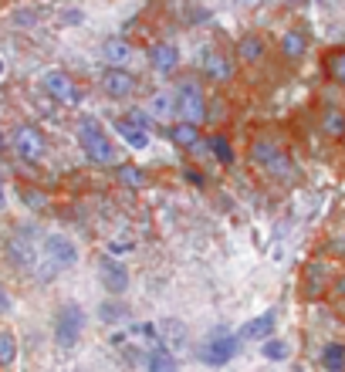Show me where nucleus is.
I'll return each instance as SVG.
<instances>
[{
  "label": "nucleus",
  "mask_w": 345,
  "mask_h": 372,
  "mask_svg": "<svg viewBox=\"0 0 345 372\" xmlns=\"http://www.w3.org/2000/svg\"><path fill=\"white\" fill-rule=\"evenodd\" d=\"M247 156H251V163L257 170H264L267 176H274V180H291L295 176V163H291V156L284 153V146L274 136H254L251 146H247Z\"/></svg>",
  "instance_id": "nucleus-1"
},
{
  "label": "nucleus",
  "mask_w": 345,
  "mask_h": 372,
  "mask_svg": "<svg viewBox=\"0 0 345 372\" xmlns=\"http://www.w3.org/2000/svg\"><path fill=\"white\" fill-rule=\"evenodd\" d=\"M172 95H176V115H180V122H189L200 129L206 119V95L200 88V81L197 78H180Z\"/></svg>",
  "instance_id": "nucleus-2"
},
{
  "label": "nucleus",
  "mask_w": 345,
  "mask_h": 372,
  "mask_svg": "<svg viewBox=\"0 0 345 372\" xmlns=\"http://www.w3.org/2000/svg\"><path fill=\"white\" fill-rule=\"evenodd\" d=\"M85 332V311H81L78 301H64L62 308L54 311V325H51V335L58 342V349H75Z\"/></svg>",
  "instance_id": "nucleus-3"
},
{
  "label": "nucleus",
  "mask_w": 345,
  "mask_h": 372,
  "mask_svg": "<svg viewBox=\"0 0 345 372\" xmlns=\"http://www.w3.org/2000/svg\"><path fill=\"white\" fill-rule=\"evenodd\" d=\"M78 142L92 163H98V166H112V163H115V146L105 139V129L98 125V119H81Z\"/></svg>",
  "instance_id": "nucleus-4"
},
{
  "label": "nucleus",
  "mask_w": 345,
  "mask_h": 372,
  "mask_svg": "<svg viewBox=\"0 0 345 372\" xmlns=\"http://www.w3.org/2000/svg\"><path fill=\"white\" fill-rule=\"evenodd\" d=\"M41 88H45L54 102H62V105H71V109H78L81 102H85V92H81L78 85L71 81V78L64 75L62 68H47L45 75H41Z\"/></svg>",
  "instance_id": "nucleus-5"
},
{
  "label": "nucleus",
  "mask_w": 345,
  "mask_h": 372,
  "mask_svg": "<svg viewBox=\"0 0 345 372\" xmlns=\"http://www.w3.org/2000/svg\"><path fill=\"white\" fill-rule=\"evenodd\" d=\"M41 257H45L54 271H68L78 264V244L68 240L64 233H47L45 244H41Z\"/></svg>",
  "instance_id": "nucleus-6"
},
{
  "label": "nucleus",
  "mask_w": 345,
  "mask_h": 372,
  "mask_svg": "<svg viewBox=\"0 0 345 372\" xmlns=\"http://www.w3.org/2000/svg\"><path fill=\"white\" fill-rule=\"evenodd\" d=\"M11 149H14L24 163H41L47 153V142L34 125L21 122V125H14V132H11Z\"/></svg>",
  "instance_id": "nucleus-7"
},
{
  "label": "nucleus",
  "mask_w": 345,
  "mask_h": 372,
  "mask_svg": "<svg viewBox=\"0 0 345 372\" xmlns=\"http://www.w3.org/2000/svg\"><path fill=\"white\" fill-rule=\"evenodd\" d=\"M7 261L14 264V267H21V271H34L41 264V248H37L31 231H17L7 240Z\"/></svg>",
  "instance_id": "nucleus-8"
},
{
  "label": "nucleus",
  "mask_w": 345,
  "mask_h": 372,
  "mask_svg": "<svg viewBox=\"0 0 345 372\" xmlns=\"http://www.w3.org/2000/svg\"><path fill=\"white\" fill-rule=\"evenodd\" d=\"M200 71H204L206 81L227 85V81H234V75H237V62L230 54H223L220 47H206L204 58H200Z\"/></svg>",
  "instance_id": "nucleus-9"
},
{
  "label": "nucleus",
  "mask_w": 345,
  "mask_h": 372,
  "mask_svg": "<svg viewBox=\"0 0 345 372\" xmlns=\"http://www.w3.org/2000/svg\"><path fill=\"white\" fill-rule=\"evenodd\" d=\"M237 349H240V339H237V335H220V339H210V342H204V349H200V362L220 369V366H227V362L237 356Z\"/></svg>",
  "instance_id": "nucleus-10"
},
{
  "label": "nucleus",
  "mask_w": 345,
  "mask_h": 372,
  "mask_svg": "<svg viewBox=\"0 0 345 372\" xmlns=\"http://www.w3.org/2000/svg\"><path fill=\"white\" fill-rule=\"evenodd\" d=\"M139 88V78L132 75L129 68H109L105 75H102V92L115 98V102H122V98H132Z\"/></svg>",
  "instance_id": "nucleus-11"
},
{
  "label": "nucleus",
  "mask_w": 345,
  "mask_h": 372,
  "mask_svg": "<svg viewBox=\"0 0 345 372\" xmlns=\"http://www.w3.org/2000/svg\"><path fill=\"white\" fill-rule=\"evenodd\" d=\"M98 278L105 284V291L112 295H126L129 288V267L119 257H112V254H102V261H98Z\"/></svg>",
  "instance_id": "nucleus-12"
},
{
  "label": "nucleus",
  "mask_w": 345,
  "mask_h": 372,
  "mask_svg": "<svg viewBox=\"0 0 345 372\" xmlns=\"http://www.w3.org/2000/svg\"><path fill=\"white\" fill-rule=\"evenodd\" d=\"M156 342L159 349H166L170 356L187 349V325L176 322V318H163V322H156Z\"/></svg>",
  "instance_id": "nucleus-13"
},
{
  "label": "nucleus",
  "mask_w": 345,
  "mask_h": 372,
  "mask_svg": "<svg viewBox=\"0 0 345 372\" xmlns=\"http://www.w3.org/2000/svg\"><path fill=\"white\" fill-rule=\"evenodd\" d=\"M149 64H153V71L163 78H170L176 68H180V51L176 45L170 41H156V45H149Z\"/></svg>",
  "instance_id": "nucleus-14"
},
{
  "label": "nucleus",
  "mask_w": 345,
  "mask_h": 372,
  "mask_svg": "<svg viewBox=\"0 0 345 372\" xmlns=\"http://www.w3.org/2000/svg\"><path fill=\"white\" fill-rule=\"evenodd\" d=\"M264 54H267V37L264 34H244L240 41H237V62L240 64H247V68H254V64H261L264 62Z\"/></svg>",
  "instance_id": "nucleus-15"
},
{
  "label": "nucleus",
  "mask_w": 345,
  "mask_h": 372,
  "mask_svg": "<svg viewBox=\"0 0 345 372\" xmlns=\"http://www.w3.org/2000/svg\"><path fill=\"white\" fill-rule=\"evenodd\" d=\"M305 51H308V34H305V31L291 28V31L281 34V58H284V62H301V58H305Z\"/></svg>",
  "instance_id": "nucleus-16"
},
{
  "label": "nucleus",
  "mask_w": 345,
  "mask_h": 372,
  "mask_svg": "<svg viewBox=\"0 0 345 372\" xmlns=\"http://www.w3.org/2000/svg\"><path fill=\"white\" fill-rule=\"evenodd\" d=\"M274 311H264V315H257V318H251V322H244L240 325V332H237V339H247V342H257V339H267L271 332H274Z\"/></svg>",
  "instance_id": "nucleus-17"
},
{
  "label": "nucleus",
  "mask_w": 345,
  "mask_h": 372,
  "mask_svg": "<svg viewBox=\"0 0 345 372\" xmlns=\"http://www.w3.org/2000/svg\"><path fill=\"white\" fill-rule=\"evenodd\" d=\"M102 58L112 64V68H126L132 62V45H129L126 37H109L105 45H102Z\"/></svg>",
  "instance_id": "nucleus-18"
},
{
  "label": "nucleus",
  "mask_w": 345,
  "mask_h": 372,
  "mask_svg": "<svg viewBox=\"0 0 345 372\" xmlns=\"http://www.w3.org/2000/svg\"><path fill=\"white\" fill-rule=\"evenodd\" d=\"M329 281H332V274L325 264L322 261L308 264V271H305V295H322L329 288Z\"/></svg>",
  "instance_id": "nucleus-19"
},
{
  "label": "nucleus",
  "mask_w": 345,
  "mask_h": 372,
  "mask_svg": "<svg viewBox=\"0 0 345 372\" xmlns=\"http://www.w3.org/2000/svg\"><path fill=\"white\" fill-rule=\"evenodd\" d=\"M206 149L214 153V159H217L220 166H234V146H230V139L223 136V132H214L210 139H206Z\"/></svg>",
  "instance_id": "nucleus-20"
},
{
  "label": "nucleus",
  "mask_w": 345,
  "mask_h": 372,
  "mask_svg": "<svg viewBox=\"0 0 345 372\" xmlns=\"http://www.w3.org/2000/svg\"><path fill=\"white\" fill-rule=\"evenodd\" d=\"M318 125H322V132H325L329 139H342L345 136V112L342 109H325L322 112V119H318Z\"/></svg>",
  "instance_id": "nucleus-21"
},
{
  "label": "nucleus",
  "mask_w": 345,
  "mask_h": 372,
  "mask_svg": "<svg viewBox=\"0 0 345 372\" xmlns=\"http://www.w3.org/2000/svg\"><path fill=\"white\" fill-rule=\"evenodd\" d=\"M170 136L176 146H183V149H200V129L189 122H176L170 129Z\"/></svg>",
  "instance_id": "nucleus-22"
},
{
  "label": "nucleus",
  "mask_w": 345,
  "mask_h": 372,
  "mask_svg": "<svg viewBox=\"0 0 345 372\" xmlns=\"http://www.w3.org/2000/svg\"><path fill=\"white\" fill-rule=\"evenodd\" d=\"M322 366L325 372H345V345L342 342H329L322 349Z\"/></svg>",
  "instance_id": "nucleus-23"
},
{
  "label": "nucleus",
  "mask_w": 345,
  "mask_h": 372,
  "mask_svg": "<svg viewBox=\"0 0 345 372\" xmlns=\"http://www.w3.org/2000/svg\"><path fill=\"white\" fill-rule=\"evenodd\" d=\"M146 369L149 372H180L176 369V359L166 352V349H149V356H146Z\"/></svg>",
  "instance_id": "nucleus-24"
},
{
  "label": "nucleus",
  "mask_w": 345,
  "mask_h": 372,
  "mask_svg": "<svg viewBox=\"0 0 345 372\" xmlns=\"http://www.w3.org/2000/svg\"><path fill=\"white\" fill-rule=\"evenodd\" d=\"M325 75H329L335 85H342V88H345V47L325 54Z\"/></svg>",
  "instance_id": "nucleus-25"
},
{
  "label": "nucleus",
  "mask_w": 345,
  "mask_h": 372,
  "mask_svg": "<svg viewBox=\"0 0 345 372\" xmlns=\"http://www.w3.org/2000/svg\"><path fill=\"white\" fill-rule=\"evenodd\" d=\"M115 132H119V136H122L132 149H146V146H149V132H142V129H136V125H129L126 119H119V122H115Z\"/></svg>",
  "instance_id": "nucleus-26"
},
{
  "label": "nucleus",
  "mask_w": 345,
  "mask_h": 372,
  "mask_svg": "<svg viewBox=\"0 0 345 372\" xmlns=\"http://www.w3.org/2000/svg\"><path fill=\"white\" fill-rule=\"evenodd\" d=\"M149 112H153L156 119H170V115H176V95L172 92H156L153 95V102H149Z\"/></svg>",
  "instance_id": "nucleus-27"
},
{
  "label": "nucleus",
  "mask_w": 345,
  "mask_h": 372,
  "mask_svg": "<svg viewBox=\"0 0 345 372\" xmlns=\"http://www.w3.org/2000/svg\"><path fill=\"white\" fill-rule=\"evenodd\" d=\"M17 359V339L14 332H0V366L7 369V366H14Z\"/></svg>",
  "instance_id": "nucleus-28"
},
{
  "label": "nucleus",
  "mask_w": 345,
  "mask_h": 372,
  "mask_svg": "<svg viewBox=\"0 0 345 372\" xmlns=\"http://www.w3.org/2000/svg\"><path fill=\"white\" fill-rule=\"evenodd\" d=\"M122 315H129L126 311V305H119V301H102V305H98V318H102V322H119V318H122Z\"/></svg>",
  "instance_id": "nucleus-29"
},
{
  "label": "nucleus",
  "mask_w": 345,
  "mask_h": 372,
  "mask_svg": "<svg viewBox=\"0 0 345 372\" xmlns=\"http://www.w3.org/2000/svg\"><path fill=\"white\" fill-rule=\"evenodd\" d=\"M119 183L122 186H142L146 183V173L139 166H119Z\"/></svg>",
  "instance_id": "nucleus-30"
},
{
  "label": "nucleus",
  "mask_w": 345,
  "mask_h": 372,
  "mask_svg": "<svg viewBox=\"0 0 345 372\" xmlns=\"http://www.w3.org/2000/svg\"><path fill=\"white\" fill-rule=\"evenodd\" d=\"M264 359H271V362H281V359H288V345H284L281 339H267L264 342Z\"/></svg>",
  "instance_id": "nucleus-31"
},
{
  "label": "nucleus",
  "mask_w": 345,
  "mask_h": 372,
  "mask_svg": "<svg viewBox=\"0 0 345 372\" xmlns=\"http://www.w3.org/2000/svg\"><path fill=\"white\" fill-rule=\"evenodd\" d=\"M126 122H129V125H136V129H142V132H149V125H153V119H149L146 112L132 109V112H129V115H126Z\"/></svg>",
  "instance_id": "nucleus-32"
},
{
  "label": "nucleus",
  "mask_w": 345,
  "mask_h": 372,
  "mask_svg": "<svg viewBox=\"0 0 345 372\" xmlns=\"http://www.w3.org/2000/svg\"><path fill=\"white\" fill-rule=\"evenodd\" d=\"M21 200L31 203V210H41V207H45V197H41V193H34V190H21Z\"/></svg>",
  "instance_id": "nucleus-33"
},
{
  "label": "nucleus",
  "mask_w": 345,
  "mask_h": 372,
  "mask_svg": "<svg viewBox=\"0 0 345 372\" xmlns=\"http://www.w3.org/2000/svg\"><path fill=\"white\" fill-rule=\"evenodd\" d=\"M11 308V298H7V291H4V284H0V311Z\"/></svg>",
  "instance_id": "nucleus-34"
},
{
  "label": "nucleus",
  "mask_w": 345,
  "mask_h": 372,
  "mask_svg": "<svg viewBox=\"0 0 345 372\" xmlns=\"http://www.w3.org/2000/svg\"><path fill=\"white\" fill-rule=\"evenodd\" d=\"M335 288H339V295L345 298V274H342V278H339V281H335Z\"/></svg>",
  "instance_id": "nucleus-35"
},
{
  "label": "nucleus",
  "mask_w": 345,
  "mask_h": 372,
  "mask_svg": "<svg viewBox=\"0 0 345 372\" xmlns=\"http://www.w3.org/2000/svg\"><path fill=\"white\" fill-rule=\"evenodd\" d=\"M4 146H7V136H4V129H0V149H4Z\"/></svg>",
  "instance_id": "nucleus-36"
},
{
  "label": "nucleus",
  "mask_w": 345,
  "mask_h": 372,
  "mask_svg": "<svg viewBox=\"0 0 345 372\" xmlns=\"http://www.w3.org/2000/svg\"><path fill=\"white\" fill-rule=\"evenodd\" d=\"M4 203H7V200H4V190H0V210H4Z\"/></svg>",
  "instance_id": "nucleus-37"
},
{
  "label": "nucleus",
  "mask_w": 345,
  "mask_h": 372,
  "mask_svg": "<svg viewBox=\"0 0 345 372\" xmlns=\"http://www.w3.org/2000/svg\"><path fill=\"white\" fill-rule=\"evenodd\" d=\"M0 78H4V58H0Z\"/></svg>",
  "instance_id": "nucleus-38"
},
{
  "label": "nucleus",
  "mask_w": 345,
  "mask_h": 372,
  "mask_svg": "<svg viewBox=\"0 0 345 372\" xmlns=\"http://www.w3.org/2000/svg\"><path fill=\"white\" fill-rule=\"evenodd\" d=\"M339 142H342V153H345V136H342V139H339Z\"/></svg>",
  "instance_id": "nucleus-39"
}]
</instances>
